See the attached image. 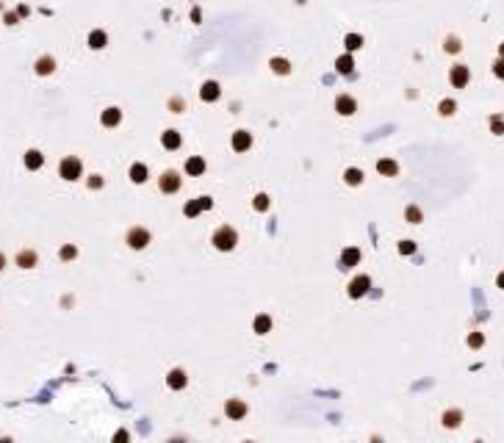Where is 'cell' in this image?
<instances>
[{
  "mask_svg": "<svg viewBox=\"0 0 504 443\" xmlns=\"http://www.w3.org/2000/svg\"><path fill=\"white\" fill-rule=\"evenodd\" d=\"M119 122H122V111H119L117 106H108L106 111L100 114V125H103V128H117Z\"/></svg>",
  "mask_w": 504,
  "mask_h": 443,
  "instance_id": "2e32d148",
  "label": "cell"
},
{
  "mask_svg": "<svg viewBox=\"0 0 504 443\" xmlns=\"http://www.w3.org/2000/svg\"><path fill=\"white\" fill-rule=\"evenodd\" d=\"M211 244H214L219 252H230V249H236V244H238V233H236V227H230V224H222V227H216L214 230V236H211Z\"/></svg>",
  "mask_w": 504,
  "mask_h": 443,
  "instance_id": "6da1fadb",
  "label": "cell"
},
{
  "mask_svg": "<svg viewBox=\"0 0 504 443\" xmlns=\"http://www.w3.org/2000/svg\"><path fill=\"white\" fill-rule=\"evenodd\" d=\"M269 70L275 72V75H288V72H291V61H288V58L275 56V58L269 61Z\"/></svg>",
  "mask_w": 504,
  "mask_h": 443,
  "instance_id": "4316f807",
  "label": "cell"
},
{
  "mask_svg": "<svg viewBox=\"0 0 504 443\" xmlns=\"http://www.w3.org/2000/svg\"><path fill=\"white\" fill-rule=\"evenodd\" d=\"M344 183H346V186H360V183H363V169L346 166L344 169Z\"/></svg>",
  "mask_w": 504,
  "mask_h": 443,
  "instance_id": "484cf974",
  "label": "cell"
},
{
  "mask_svg": "<svg viewBox=\"0 0 504 443\" xmlns=\"http://www.w3.org/2000/svg\"><path fill=\"white\" fill-rule=\"evenodd\" d=\"M161 144H163V150H178L180 144H183V139H180V131H175V128H169V131H163L161 133Z\"/></svg>",
  "mask_w": 504,
  "mask_h": 443,
  "instance_id": "ac0fdd59",
  "label": "cell"
},
{
  "mask_svg": "<svg viewBox=\"0 0 504 443\" xmlns=\"http://www.w3.org/2000/svg\"><path fill=\"white\" fill-rule=\"evenodd\" d=\"M224 415H227V418H233V421H238V418H244V415H247V402H244V399H227V402H224Z\"/></svg>",
  "mask_w": 504,
  "mask_h": 443,
  "instance_id": "30bf717a",
  "label": "cell"
},
{
  "mask_svg": "<svg viewBox=\"0 0 504 443\" xmlns=\"http://www.w3.org/2000/svg\"><path fill=\"white\" fill-rule=\"evenodd\" d=\"M468 80H471V70H468L466 64H454L449 67V83H452L454 89H466Z\"/></svg>",
  "mask_w": 504,
  "mask_h": 443,
  "instance_id": "8992f818",
  "label": "cell"
},
{
  "mask_svg": "<svg viewBox=\"0 0 504 443\" xmlns=\"http://www.w3.org/2000/svg\"><path fill=\"white\" fill-rule=\"evenodd\" d=\"M86 42H89L92 50H103V47L108 45V33H106L103 28H94V31L89 33V39H86Z\"/></svg>",
  "mask_w": 504,
  "mask_h": 443,
  "instance_id": "44dd1931",
  "label": "cell"
},
{
  "mask_svg": "<svg viewBox=\"0 0 504 443\" xmlns=\"http://www.w3.org/2000/svg\"><path fill=\"white\" fill-rule=\"evenodd\" d=\"M493 75L504 80V58H496V61H493Z\"/></svg>",
  "mask_w": 504,
  "mask_h": 443,
  "instance_id": "ab89813d",
  "label": "cell"
},
{
  "mask_svg": "<svg viewBox=\"0 0 504 443\" xmlns=\"http://www.w3.org/2000/svg\"><path fill=\"white\" fill-rule=\"evenodd\" d=\"M405 222L407 224H421L424 222V210H421L418 205H407L405 208Z\"/></svg>",
  "mask_w": 504,
  "mask_h": 443,
  "instance_id": "83f0119b",
  "label": "cell"
},
{
  "mask_svg": "<svg viewBox=\"0 0 504 443\" xmlns=\"http://www.w3.org/2000/svg\"><path fill=\"white\" fill-rule=\"evenodd\" d=\"M183 169H186V175H192V177H200L202 172H205V158H200V155H192V158H186V163H183Z\"/></svg>",
  "mask_w": 504,
  "mask_h": 443,
  "instance_id": "d6986e66",
  "label": "cell"
},
{
  "mask_svg": "<svg viewBox=\"0 0 504 443\" xmlns=\"http://www.w3.org/2000/svg\"><path fill=\"white\" fill-rule=\"evenodd\" d=\"M169 111H172V114H183V111H186V100L178 97V94H175V97H169Z\"/></svg>",
  "mask_w": 504,
  "mask_h": 443,
  "instance_id": "d590c367",
  "label": "cell"
},
{
  "mask_svg": "<svg viewBox=\"0 0 504 443\" xmlns=\"http://www.w3.org/2000/svg\"><path fill=\"white\" fill-rule=\"evenodd\" d=\"M490 133H493V136H504V117H501V114H493V117H490Z\"/></svg>",
  "mask_w": 504,
  "mask_h": 443,
  "instance_id": "d6a6232c",
  "label": "cell"
},
{
  "mask_svg": "<svg viewBox=\"0 0 504 443\" xmlns=\"http://www.w3.org/2000/svg\"><path fill=\"white\" fill-rule=\"evenodd\" d=\"M166 443H186V440H183V438H169Z\"/></svg>",
  "mask_w": 504,
  "mask_h": 443,
  "instance_id": "ee69618b",
  "label": "cell"
},
{
  "mask_svg": "<svg viewBox=\"0 0 504 443\" xmlns=\"http://www.w3.org/2000/svg\"><path fill=\"white\" fill-rule=\"evenodd\" d=\"M14 263L19 266V269H33V266H39V255H36V249H31V247L19 249L17 255H14Z\"/></svg>",
  "mask_w": 504,
  "mask_h": 443,
  "instance_id": "8fae6325",
  "label": "cell"
},
{
  "mask_svg": "<svg viewBox=\"0 0 504 443\" xmlns=\"http://www.w3.org/2000/svg\"><path fill=\"white\" fill-rule=\"evenodd\" d=\"M23 163H25V169L36 172V169L45 166V155L39 153V150H28V153H25V158H23Z\"/></svg>",
  "mask_w": 504,
  "mask_h": 443,
  "instance_id": "ffe728a7",
  "label": "cell"
},
{
  "mask_svg": "<svg viewBox=\"0 0 504 443\" xmlns=\"http://www.w3.org/2000/svg\"><path fill=\"white\" fill-rule=\"evenodd\" d=\"M244 443H252V440H244Z\"/></svg>",
  "mask_w": 504,
  "mask_h": 443,
  "instance_id": "7dc6e473",
  "label": "cell"
},
{
  "mask_svg": "<svg viewBox=\"0 0 504 443\" xmlns=\"http://www.w3.org/2000/svg\"><path fill=\"white\" fill-rule=\"evenodd\" d=\"M103 177H100V175H89V180H86V186H89L92 188V192H97V188H103Z\"/></svg>",
  "mask_w": 504,
  "mask_h": 443,
  "instance_id": "74e56055",
  "label": "cell"
},
{
  "mask_svg": "<svg viewBox=\"0 0 504 443\" xmlns=\"http://www.w3.org/2000/svg\"><path fill=\"white\" fill-rule=\"evenodd\" d=\"M3 269H6V255L0 252V271H3Z\"/></svg>",
  "mask_w": 504,
  "mask_h": 443,
  "instance_id": "7bdbcfd3",
  "label": "cell"
},
{
  "mask_svg": "<svg viewBox=\"0 0 504 443\" xmlns=\"http://www.w3.org/2000/svg\"><path fill=\"white\" fill-rule=\"evenodd\" d=\"M332 108H335L338 117H355V114H358V100L352 97V94L344 92V94H338V97H335Z\"/></svg>",
  "mask_w": 504,
  "mask_h": 443,
  "instance_id": "5b68a950",
  "label": "cell"
},
{
  "mask_svg": "<svg viewBox=\"0 0 504 443\" xmlns=\"http://www.w3.org/2000/svg\"><path fill=\"white\" fill-rule=\"evenodd\" d=\"M399 252H402V255H413V252H415V241H413V238H402V241H399Z\"/></svg>",
  "mask_w": 504,
  "mask_h": 443,
  "instance_id": "8d00e7d4",
  "label": "cell"
},
{
  "mask_svg": "<svg viewBox=\"0 0 504 443\" xmlns=\"http://www.w3.org/2000/svg\"><path fill=\"white\" fill-rule=\"evenodd\" d=\"M183 186V177L178 169H163V172L158 175V188L161 194H178Z\"/></svg>",
  "mask_w": 504,
  "mask_h": 443,
  "instance_id": "277c9868",
  "label": "cell"
},
{
  "mask_svg": "<svg viewBox=\"0 0 504 443\" xmlns=\"http://www.w3.org/2000/svg\"><path fill=\"white\" fill-rule=\"evenodd\" d=\"M466 344L471 346V349H482L485 346V332H479V330H474V332H468V338H466Z\"/></svg>",
  "mask_w": 504,
  "mask_h": 443,
  "instance_id": "f546056e",
  "label": "cell"
},
{
  "mask_svg": "<svg viewBox=\"0 0 504 443\" xmlns=\"http://www.w3.org/2000/svg\"><path fill=\"white\" fill-rule=\"evenodd\" d=\"M219 97H222L219 80H205V83L200 86V100H202V103H216Z\"/></svg>",
  "mask_w": 504,
  "mask_h": 443,
  "instance_id": "9c48e42d",
  "label": "cell"
},
{
  "mask_svg": "<svg viewBox=\"0 0 504 443\" xmlns=\"http://www.w3.org/2000/svg\"><path fill=\"white\" fill-rule=\"evenodd\" d=\"M80 175H83V161L78 158V155H64V158L58 161V177L67 183H75L80 180Z\"/></svg>",
  "mask_w": 504,
  "mask_h": 443,
  "instance_id": "7a4b0ae2",
  "label": "cell"
},
{
  "mask_svg": "<svg viewBox=\"0 0 504 443\" xmlns=\"http://www.w3.org/2000/svg\"><path fill=\"white\" fill-rule=\"evenodd\" d=\"M377 172L383 175V177H396L399 163L393 161V158H380V161H377Z\"/></svg>",
  "mask_w": 504,
  "mask_h": 443,
  "instance_id": "7402d4cb",
  "label": "cell"
},
{
  "mask_svg": "<svg viewBox=\"0 0 504 443\" xmlns=\"http://www.w3.org/2000/svg\"><path fill=\"white\" fill-rule=\"evenodd\" d=\"M252 208L261 210V214L263 210H269V194H255L252 197Z\"/></svg>",
  "mask_w": 504,
  "mask_h": 443,
  "instance_id": "e575fe53",
  "label": "cell"
},
{
  "mask_svg": "<svg viewBox=\"0 0 504 443\" xmlns=\"http://www.w3.org/2000/svg\"><path fill=\"white\" fill-rule=\"evenodd\" d=\"M454 111H457V103H454L452 97H446V100H440V103H438V114H440V117H452Z\"/></svg>",
  "mask_w": 504,
  "mask_h": 443,
  "instance_id": "4dcf8cb0",
  "label": "cell"
},
{
  "mask_svg": "<svg viewBox=\"0 0 504 443\" xmlns=\"http://www.w3.org/2000/svg\"><path fill=\"white\" fill-rule=\"evenodd\" d=\"M352 70H355V58H352V53H344V56L335 58V72L338 75H349Z\"/></svg>",
  "mask_w": 504,
  "mask_h": 443,
  "instance_id": "603a6c76",
  "label": "cell"
},
{
  "mask_svg": "<svg viewBox=\"0 0 504 443\" xmlns=\"http://www.w3.org/2000/svg\"><path fill=\"white\" fill-rule=\"evenodd\" d=\"M230 147H233L236 153H247V150L252 147V133L249 131H236L233 136H230Z\"/></svg>",
  "mask_w": 504,
  "mask_h": 443,
  "instance_id": "4fadbf2b",
  "label": "cell"
},
{
  "mask_svg": "<svg viewBox=\"0 0 504 443\" xmlns=\"http://www.w3.org/2000/svg\"><path fill=\"white\" fill-rule=\"evenodd\" d=\"M476 443H479V440H476Z\"/></svg>",
  "mask_w": 504,
  "mask_h": 443,
  "instance_id": "c3c4849f",
  "label": "cell"
},
{
  "mask_svg": "<svg viewBox=\"0 0 504 443\" xmlns=\"http://www.w3.org/2000/svg\"><path fill=\"white\" fill-rule=\"evenodd\" d=\"M0 443H11V438H0Z\"/></svg>",
  "mask_w": 504,
  "mask_h": 443,
  "instance_id": "bcb514c9",
  "label": "cell"
},
{
  "mask_svg": "<svg viewBox=\"0 0 504 443\" xmlns=\"http://www.w3.org/2000/svg\"><path fill=\"white\" fill-rule=\"evenodd\" d=\"M252 330H255L258 335H266V332L271 330V316L269 313H258L255 322H252Z\"/></svg>",
  "mask_w": 504,
  "mask_h": 443,
  "instance_id": "cb8c5ba5",
  "label": "cell"
},
{
  "mask_svg": "<svg viewBox=\"0 0 504 443\" xmlns=\"http://www.w3.org/2000/svg\"><path fill=\"white\" fill-rule=\"evenodd\" d=\"M463 410L460 407H449V410H444V415H440V424H444L446 429H457V427H463Z\"/></svg>",
  "mask_w": 504,
  "mask_h": 443,
  "instance_id": "7c38bea8",
  "label": "cell"
},
{
  "mask_svg": "<svg viewBox=\"0 0 504 443\" xmlns=\"http://www.w3.org/2000/svg\"><path fill=\"white\" fill-rule=\"evenodd\" d=\"M3 23H6V25H17V23H19V14H17V11H6V14H3Z\"/></svg>",
  "mask_w": 504,
  "mask_h": 443,
  "instance_id": "60d3db41",
  "label": "cell"
},
{
  "mask_svg": "<svg viewBox=\"0 0 504 443\" xmlns=\"http://www.w3.org/2000/svg\"><path fill=\"white\" fill-rule=\"evenodd\" d=\"M444 50L449 53V56H454V53L463 50V42H460L457 36H446V39H444Z\"/></svg>",
  "mask_w": 504,
  "mask_h": 443,
  "instance_id": "1f68e13d",
  "label": "cell"
},
{
  "mask_svg": "<svg viewBox=\"0 0 504 443\" xmlns=\"http://www.w3.org/2000/svg\"><path fill=\"white\" fill-rule=\"evenodd\" d=\"M360 263V249L358 247H346L341 252V266L344 269H349V266H358Z\"/></svg>",
  "mask_w": 504,
  "mask_h": 443,
  "instance_id": "d4e9b609",
  "label": "cell"
},
{
  "mask_svg": "<svg viewBox=\"0 0 504 443\" xmlns=\"http://www.w3.org/2000/svg\"><path fill=\"white\" fill-rule=\"evenodd\" d=\"M369 288H371V277H369V275H358V277H352V283H349V288H346V294H349L352 299H360V297L369 294Z\"/></svg>",
  "mask_w": 504,
  "mask_h": 443,
  "instance_id": "52a82bcc",
  "label": "cell"
},
{
  "mask_svg": "<svg viewBox=\"0 0 504 443\" xmlns=\"http://www.w3.org/2000/svg\"><path fill=\"white\" fill-rule=\"evenodd\" d=\"M499 58H504V42L499 45Z\"/></svg>",
  "mask_w": 504,
  "mask_h": 443,
  "instance_id": "f6af8a7d",
  "label": "cell"
},
{
  "mask_svg": "<svg viewBox=\"0 0 504 443\" xmlns=\"http://www.w3.org/2000/svg\"><path fill=\"white\" fill-rule=\"evenodd\" d=\"M33 72H36L39 78L53 75V72H56V58H53V56H39L36 61H33Z\"/></svg>",
  "mask_w": 504,
  "mask_h": 443,
  "instance_id": "5bb4252c",
  "label": "cell"
},
{
  "mask_svg": "<svg viewBox=\"0 0 504 443\" xmlns=\"http://www.w3.org/2000/svg\"><path fill=\"white\" fill-rule=\"evenodd\" d=\"M128 177H131V183H136V186H141V183H147V177H150V169H147V163H141V161L131 163V169H128Z\"/></svg>",
  "mask_w": 504,
  "mask_h": 443,
  "instance_id": "9a60e30c",
  "label": "cell"
},
{
  "mask_svg": "<svg viewBox=\"0 0 504 443\" xmlns=\"http://www.w3.org/2000/svg\"><path fill=\"white\" fill-rule=\"evenodd\" d=\"M214 208V200L211 197H200V200H188L186 205H183V214L188 216V219H194V216H200L202 210H211Z\"/></svg>",
  "mask_w": 504,
  "mask_h": 443,
  "instance_id": "ba28073f",
  "label": "cell"
},
{
  "mask_svg": "<svg viewBox=\"0 0 504 443\" xmlns=\"http://www.w3.org/2000/svg\"><path fill=\"white\" fill-rule=\"evenodd\" d=\"M153 241V233H150L147 227H141V224H133V227H128V233H125V244L131 249H144L147 244Z\"/></svg>",
  "mask_w": 504,
  "mask_h": 443,
  "instance_id": "3957f363",
  "label": "cell"
},
{
  "mask_svg": "<svg viewBox=\"0 0 504 443\" xmlns=\"http://www.w3.org/2000/svg\"><path fill=\"white\" fill-rule=\"evenodd\" d=\"M496 285H499V288L504 291V271H499V277H496Z\"/></svg>",
  "mask_w": 504,
  "mask_h": 443,
  "instance_id": "b9f144b4",
  "label": "cell"
},
{
  "mask_svg": "<svg viewBox=\"0 0 504 443\" xmlns=\"http://www.w3.org/2000/svg\"><path fill=\"white\" fill-rule=\"evenodd\" d=\"M111 443H131V432H128V429H117Z\"/></svg>",
  "mask_w": 504,
  "mask_h": 443,
  "instance_id": "f35d334b",
  "label": "cell"
},
{
  "mask_svg": "<svg viewBox=\"0 0 504 443\" xmlns=\"http://www.w3.org/2000/svg\"><path fill=\"white\" fill-rule=\"evenodd\" d=\"M344 47H346V53L360 50V47H363V36H360V33H346V36H344Z\"/></svg>",
  "mask_w": 504,
  "mask_h": 443,
  "instance_id": "f1b7e54d",
  "label": "cell"
},
{
  "mask_svg": "<svg viewBox=\"0 0 504 443\" xmlns=\"http://www.w3.org/2000/svg\"><path fill=\"white\" fill-rule=\"evenodd\" d=\"M166 385L172 388V391H183V388L188 385V377H186V371L183 369H172L166 374Z\"/></svg>",
  "mask_w": 504,
  "mask_h": 443,
  "instance_id": "e0dca14e",
  "label": "cell"
},
{
  "mask_svg": "<svg viewBox=\"0 0 504 443\" xmlns=\"http://www.w3.org/2000/svg\"><path fill=\"white\" fill-rule=\"evenodd\" d=\"M58 258L61 261H75V258H78V247H75V244H64V247L58 249Z\"/></svg>",
  "mask_w": 504,
  "mask_h": 443,
  "instance_id": "836d02e7",
  "label": "cell"
}]
</instances>
